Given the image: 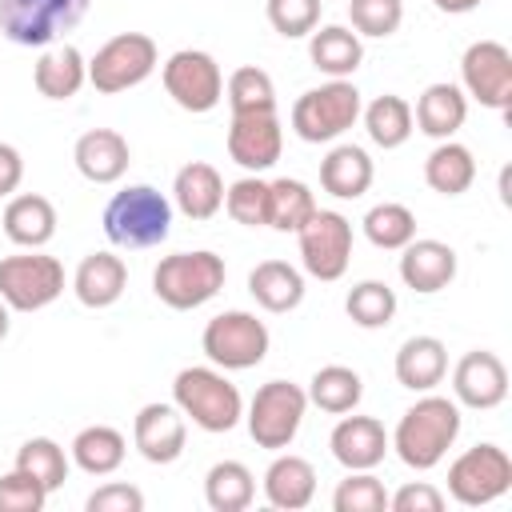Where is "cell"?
Segmentation results:
<instances>
[{
	"label": "cell",
	"mask_w": 512,
	"mask_h": 512,
	"mask_svg": "<svg viewBox=\"0 0 512 512\" xmlns=\"http://www.w3.org/2000/svg\"><path fill=\"white\" fill-rule=\"evenodd\" d=\"M72 160H76V172L92 184H116L128 164H132V148L128 140L116 132V128H88L76 148H72Z\"/></svg>",
	"instance_id": "obj_20"
},
{
	"label": "cell",
	"mask_w": 512,
	"mask_h": 512,
	"mask_svg": "<svg viewBox=\"0 0 512 512\" xmlns=\"http://www.w3.org/2000/svg\"><path fill=\"white\" fill-rule=\"evenodd\" d=\"M332 508L336 512H384L388 508V488L372 468L348 472L332 492Z\"/></svg>",
	"instance_id": "obj_42"
},
{
	"label": "cell",
	"mask_w": 512,
	"mask_h": 512,
	"mask_svg": "<svg viewBox=\"0 0 512 512\" xmlns=\"http://www.w3.org/2000/svg\"><path fill=\"white\" fill-rule=\"evenodd\" d=\"M460 88L476 104L492 112H508L512 104V52L500 40H476L460 56Z\"/></svg>",
	"instance_id": "obj_14"
},
{
	"label": "cell",
	"mask_w": 512,
	"mask_h": 512,
	"mask_svg": "<svg viewBox=\"0 0 512 512\" xmlns=\"http://www.w3.org/2000/svg\"><path fill=\"white\" fill-rule=\"evenodd\" d=\"M316 496V468L296 456V452H280L268 468H264V500L280 512H300L308 508Z\"/></svg>",
	"instance_id": "obj_24"
},
{
	"label": "cell",
	"mask_w": 512,
	"mask_h": 512,
	"mask_svg": "<svg viewBox=\"0 0 512 512\" xmlns=\"http://www.w3.org/2000/svg\"><path fill=\"white\" fill-rule=\"evenodd\" d=\"M156 64H160V48L148 32H120L104 40L88 60V84L104 96H116L144 84L156 72Z\"/></svg>",
	"instance_id": "obj_9"
},
{
	"label": "cell",
	"mask_w": 512,
	"mask_h": 512,
	"mask_svg": "<svg viewBox=\"0 0 512 512\" xmlns=\"http://www.w3.org/2000/svg\"><path fill=\"white\" fill-rule=\"evenodd\" d=\"M8 328H12V308L0 300V340H8Z\"/></svg>",
	"instance_id": "obj_50"
},
{
	"label": "cell",
	"mask_w": 512,
	"mask_h": 512,
	"mask_svg": "<svg viewBox=\"0 0 512 512\" xmlns=\"http://www.w3.org/2000/svg\"><path fill=\"white\" fill-rule=\"evenodd\" d=\"M160 80H164V92L172 96V104L192 116H204L224 100V72L216 64V56L204 48L172 52L160 64Z\"/></svg>",
	"instance_id": "obj_12"
},
{
	"label": "cell",
	"mask_w": 512,
	"mask_h": 512,
	"mask_svg": "<svg viewBox=\"0 0 512 512\" xmlns=\"http://www.w3.org/2000/svg\"><path fill=\"white\" fill-rule=\"evenodd\" d=\"M396 380L408 392H432L448 376V348L440 336H408L392 364Z\"/></svg>",
	"instance_id": "obj_27"
},
{
	"label": "cell",
	"mask_w": 512,
	"mask_h": 512,
	"mask_svg": "<svg viewBox=\"0 0 512 512\" xmlns=\"http://www.w3.org/2000/svg\"><path fill=\"white\" fill-rule=\"evenodd\" d=\"M88 12V0H0V32L16 48H48L72 32Z\"/></svg>",
	"instance_id": "obj_10"
},
{
	"label": "cell",
	"mask_w": 512,
	"mask_h": 512,
	"mask_svg": "<svg viewBox=\"0 0 512 512\" xmlns=\"http://www.w3.org/2000/svg\"><path fill=\"white\" fill-rule=\"evenodd\" d=\"M284 152V128L276 112H248V116H232L228 124V156L244 168V172H268Z\"/></svg>",
	"instance_id": "obj_17"
},
{
	"label": "cell",
	"mask_w": 512,
	"mask_h": 512,
	"mask_svg": "<svg viewBox=\"0 0 512 512\" xmlns=\"http://www.w3.org/2000/svg\"><path fill=\"white\" fill-rule=\"evenodd\" d=\"M224 276H228L224 256H216L208 248L172 252V256H160V264L152 268V292L172 312H192L224 288Z\"/></svg>",
	"instance_id": "obj_4"
},
{
	"label": "cell",
	"mask_w": 512,
	"mask_h": 512,
	"mask_svg": "<svg viewBox=\"0 0 512 512\" xmlns=\"http://www.w3.org/2000/svg\"><path fill=\"white\" fill-rule=\"evenodd\" d=\"M508 488H512V456L492 440L464 448L448 464V496L464 508H484L500 500Z\"/></svg>",
	"instance_id": "obj_11"
},
{
	"label": "cell",
	"mask_w": 512,
	"mask_h": 512,
	"mask_svg": "<svg viewBox=\"0 0 512 512\" xmlns=\"http://www.w3.org/2000/svg\"><path fill=\"white\" fill-rule=\"evenodd\" d=\"M328 448H332V460L348 472H364V468H376L384 456H388V432L376 416H340L332 436H328Z\"/></svg>",
	"instance_id": "obj_18"
},
{
	"label": "cell",
	"mask_w": 512,
	"mask_h": 512,
	"mask_svg": "<svg viewBox=\"0 0 512 512\" xmlns=\"http://www.w3.org/2000/svg\"><path fill=\"white\" fill-rule=\"evenodd\" d=\"M84 508H88V512H144V492H140L136 484L112 480V484H100V488L84 500Z\"/></svg>",
	"instance_id": "obj_46"
},
{
	"label": "cell",
	"mask_w": 512,
	"mask_h": 512,
	"mask_svg": "<svg viewBox=\"0 0 512 512\" xmlns=\"http://www.w3.org/2000/svg\"><path fill=\"white\" fill-rule=\"evenodd\" d=\"M344 312L356 328H388L396 316V292L384 280H360L344 296Z\"/></svg>",
	"instance_id": "obj_38"
},
{
	"label": "cell",
	"mask_w": 512,
	"mask_h": 512,
	"mask_svg": "<svg viewBox=\"0 0 512 512\" xmlns=\"http://www.w3.org/2000/svg\"><path fill=\"white\" fill-rule=\"evenodd\" d=\"M172 404L184 412V420H192L200 432H232L244 420V396L240 388L224 376V368H180L172 380Z\"/></svg>",
	"instance_id": "obj_2"
},
{
	"label": "cell",
	"mask_w": 512,
	"mask_h": 512,
	"mask_svg": "<svg viewBox=\"0 0 512 512\" xmlns=\"http://www.w3.org/2000/svg\"><path fill=\"white\" fill-rule=\"evenodd\" d=\"M476 180V156L460 140H436L424 160V184L440 196H464Z\"/></svg>",
	"instance_id": "obj_32"
},
{
	"label": "cell",
	"mask_w": 512,
	"mask_h": 512,
	"mask_svg": "<svg viewBox=\"0 0 512 512\" xmlns=\"http://www.w3.org/2000/svg\"><path fill=\"white\" fill-rule=\"evenodd\" d=\"M224 212L244 228H268V180L256 172L232 180L224 188Z\"/></svg>",
	"instance_id": "obj_41"
},
{
	"label": "cell",
	"mask_w": 512,
	"mask_h": 512,
	"mask_svg": "<svg viewBox=\"0 0 512 512\" xmlns=\"http://www.w3.org/2000/svg\"><path fill=\"white\" fill-rule=\"evenodd\" d=\"M400 280L420 292V296H432V292H444L452 280H456V248L444 244V240H408L400 248Z\"/></svg>",
	"instance_id": "obj_19"
},
{
	"label": "cell",
	"mask_w": 512,
	"mask_h": 512,
	"mask_svg": "<svg viewBox=\"0 0 512 512\" xmlns=\"http://www.w3.org/2000/svg\"><path fill=\"white\" fill-rule=\"evenodd\" d=\"M372 180H376V168H372V156L360 144H336L320 160V188L336 200L364 196L372 188Z\"/></svg>",
	"instance_id": "obj_28"
},
{
	"label": "cell",
	"mask_w": 512,
	"mask_h": 512,
	"mask_svg": "<svg viewBox=\"0 0 512 512\" xmlns=\"http://www.w3.org/2000/svg\"><path fill=\"white\" fill-rule=\"evenodd\" d=\"M68 456H72V464H76L80 472H88V476H112V472L124 464V456H128V440H124V432L112 428V424H88V428H80V432L72 436Z\"/></svg>",
	"instance_id": "obj_31"
},
{
	"label": "cell",
	"mask_w": 512,
	"mask_h": 512,
	"mask_svg": "<svg viewBox=\"0 0 512 512\" xmlns=\"http://www.w3.org/2000/svg\"><path fill=\"white\" fill-rule=\"evenodd\" d=\"M360 120H364L368 140H372L376 148H384V152L408 144V136L416 132V124H412V104H408L404 96H396V92H384V96H376L372 104H364V108H360Z\"/></svg>",
	"instance_id": "obj_33"
},
{
	"label": "cell",
	"mask_w": 512,
	"mask_h": 512,
	"mask_svg": "<svg viewBox=\"0 0 512 512\" xmlns=\"http://www.w3.org/2000/svg\"><path fill=\"white\" fill-rule=\"evenodd\" d=\"M172 204L188 220H212L224 208V180L208 160H188L172 180Z\"/></svg>",
	"instance_id": "obj_25"
},
{
	"label": "cell",
	"mask_w": 512,
	"mask_h": 512,
	"mask_svg": "<svg viewBox=\"0 0 512 512\" xmlns=\"http://www.w3.org/2000/svg\"><path fill=\"white\" fill-rule=\"evenodd\" d=\"M452 400L460 408H472V412H488V408H500L508 400V368L496 352L488 348H472L456 360L452 368Z\"/></svg>",
	"instance_id": "obj_15"
},
{
	"label": "cell",
	"mask_w": 512,
	"mask_h": 512,
	"mask_svg": "<svg viewBox=\"0 0 512 512\" xmlns=\"http://www.w3.org/2000/svg\"><path fill=\"white\" fill-rule=\"evenodd\" d=\"M248 292H252V300L264 312L284 316V312L300 308V300H304L308 288H304V272L296 264H288V260H260L248 272Z\"/></svg>",
	"instance_id": "obj_29"
},
{
	"label": "cell",
	"mask_w": 512,
	"mask_h": 512,
	"mask_svg": "<svg viewBox=\"0 0 512 512\" xmlns=\"http://www.w3.org/2000/svg\"><path fill=\"white\" fill-rule=\"evenodd\" d=\"M348 20L360 40H388L404 24V0H348Z\"/></svg>",
	"instance_id": "obj_43"
},
{
	"label": "cell",
	"mask_w": 512,
	"mask_h": 512,
	"mask_svg": "<svg viewBox=\"0 0 512 512\" xmlns=\"http://www.w3.org/2000/svg\"><path fill=\"white\" fill-rule=\"evenodd\" d=\"M16 468L36 476L48 492H56L64 480H68V468H72V456L52 440V436H32L16 448Z\"/></svg>",
	"instance_id": "obj_39"
},
{
	"label": "cell",
	"mask_w": 512,
	"mask_h": 512,
	"mask_svg": "<svg viewBox=\"0 0 512 512\" xmlns=\"http://www.w3.org/2000/svg\"><path fill=\"white\" fill-rule=\"evenodd\" d=\"M392 512H444V492L428 480H408L404 488H396L388 496Z\"/></svg>",
	"instance_id": "obj_47"
},
{
	"label": "cell",
	"mask_w": 512,
	"mask_h": 512,
	"mask_svg": "<svg viewBox=\"0 0 512 512\" xmlns=\"http://www.w3.org/2000/svg\"><path fill=\"white\" fill-rule=\"evenodd\" d=\"M48 496L52 492L36 476H28L20 468H12L8 476H0V512H44Z\"/></svg>",
	"instance_id": "obj_45"
},
{
	"label": "cell",
	"mask_w": 512,
	"mask_h": 512,
	"mask_svg": "<svg viewBox=\"0 0 512 512\" xmlns=\"http://www.w3.org/2000/svg\"><path fill=\"white\" fill-rule=\"evenodd\" d=\"M460 404L448 400V396H436V392H424L412 408H404L396 432L388 436V448L400 456L404 468L412 472H432L448 448L456 444L460 436Z\"/></svg>",
	"instance_id": "obj_1"
},
{
	"label": "cell",
	"mask_w": 512,
	"mask_h": 512,
	"mask_svg": "<svg viewBox=\"0 0 512 512\" xmlns=\"http://www.w3.org/2000/svg\"><path fill=\"white\" fill-rule=\"evenodd\" d=\"M104 236L116 248H156L172 232V200L152 184H128L104 204Z\"/></svg>",
	"instance_id": "obj_3"
},
{
	"label": "cell",
	"mask_w": 512,
	"mask_h": 512,
	"mask_svg": "<svg viewBox=\"0 0 512 512\" xmlns=\"http://www.w3.org/2000/svg\"><path fill=\"white\" fill-rule=\"evenodd\" d=\"M312 212H316V196H312V188L304 180H296V176L268 180V228L300 232Z\"/></svg>",
	"instance_id": "obj_36"
},
{
	"label": "cell",
	"mask_w": 512,
	"mask_h": 512,
	"mask_svg": "<svg viewBox=\"0 0 512 512\" xmlns=\"http://www.w3.org/2000/svg\"><path fill=\"white\" fill-rule=\"evenodd\" d=\"M440 12H448V16H464V12H476L484 0H432Z\"/></svg>",
	"instance_id": "obj_49"
},
{
	"label": "cell",
	"mask_w": 512,
	"mask_h": 512,
	"mask_svg": "<svg viewBox=\"0 0 512 512\" xmlns=\"http://www.w3.org/2000/svg\"><path fill=\"white\" fill-rule=\"evenodd\" d=\"M64 292V264L40 248H24L0 260V300L12 312H40Z\"/></svg>",
	"instance_id": "obj_8"
},
{
	"label": "cell",
	"mask_w": 512,
	"mask_h": 512,
	"mask_svg": "<svg viewBox=\"0 0 512 512\" xmlns=\"http://www.w3.org/2000/svg\"><path fill=\"white\" fill-rule=\"evenodd\" d=\"M352 220L344 212H332V208H316L308 216V224L296 232V244H300V264L312 280H340L352 264Z\"/></svg>",
	"instance_id": "obj_13"
},
{
	"label": "cell",
	"mask_w": 512,
	"mask_h": 512,
	"mask_svg": "<svg viewBox=\"0 0 512 512\" xmlns=\"http://www.w3.org/2000/svg\"><path fill=\"white\" fill-rule=\"evenodd\" d=\"M464 120H468V96L460 84L436 80L416 96V108H412L416 132H424L432 140H452L464 128Z\"/></svg>",
	"instance_id": "obj_21"
},
{
	"label": "cell",
	"mask_w": 512,
	"mask_h": 512,
	"mask_svg": "<svg viewBox=\"0 0 512 512\" xmlns=\"http://www.w3.org/2000/svg\"><path fill=\"white\" fill-rule=\"evenodd\" d=\"M304 392H308V404H316L320 412L344 416V412H356V404L364 396V380L348 364H324V368L312 372Z\"/></svg>",
	"instance_id": "obj_34"
},
{
	"label": "cell",
	"mask_w": 512,
	"mask_h": 512,
	"mask_svg": "<svg viewBox=\"0 0 512 512\" xmlns=\"http://www.w3.org/2000/svg\"><path fill=\"white\" fill-rule=\"evenodd\" d=\"M132 444L148 464H176L188 444V420L176 404H144L132 420Z\"/></svg>",
	"instance_id": "obj_16"
},
{
	"label": "cell",
	"mask_w": 512,
	"mask_h": 512,
	"mask_svg": "<svg viewBox=\"0 0 512 512\" xmlns=\"http://www.w3.org/2000/svg\"><path fill=\"white\" fill-rule=\"evenodd\" d=\"M360 224H364V236H368L376 248H384V252H400V248L416 236V212H412L408 204H400V200L372 204Z\"/></svg>",
	"instance_id": "obj_37"
},
{
	"label": "cell",
	"mask_w": 512,
	"mask_h": 512,
	"mask_svg": "<svg viewBox=\"0 0 512 512\" xmlns=\"http://www.w3.org/2000/svg\"><path fill=\"white\" fill-rule=\"evenodd\" d=\"M304 412H308V392L292 380H268L256 388L252 404H248V436L256 440V448H268V452H284L300 424H304Z\"/></svg>",
	"instance_id": "obj_7"
},
{
	"label": "cell",
	"mask_w": 512,
	"mask_h": 512,
	"mask_svg": "<svg viewBox=\"0 0 512 512\" xmlns=\"http://www.w3.org/2000/svg\"><path fill=\"white\" fill-rule=\"evenodd\" d=\"M0 224L16 248H44L56 236V208L40 192H20V196H8Z\"/></svg>",
	"instance_id": "obj_26"
},
{
	"label": "cell",
	"mask_w": 512,
	"mask_h": 512,
	"mask_svg": "<svg viewBox=\"0 0 512 512\" xmlns=\"http://www.w3.org/2000/svg\"><path fill=\"white\" fill-rule=\"evenodd\" d=\"M20 184H24V156L16 144L0 140V200H8Z\"/></svg>",
	"instance_id": "obj_48"
},
{
	"label": "cell",
	"mask_w": 512,
	"mask_h": 512,
	"mask_svg": "<svg viewBox=\"0 0 512 512\" xmlns=\"http://www.w3.org/2000/svg\"><path fill=\"white\" fill-rule=\"evenodd\" d=\"M224 96H228V108L232 116H248V112H276V84L264 68L256 64H244L228 76L224 84Z\"/></svg>",
	"instance_id": "obj_40"
},
{
	"label": "cell",
	"mask_w": 512,
	"mask_h": 512,
	"mask_svg": "<svg viewBox=\"0 0 512 512\" xmlns=\"http://www.w3.org/2000/svg\"><path fill=\"white\" fill-rule=\"evenodd\" d=\"M308 56L328 80H348L364 64V40L348 24H324L308 32Z\"/></svg>",
	"instance_id": "obj_30"
},
{
	"label": "cell",
	"mask_w": 512,
	"mask_h": 512,
	"mask_svg": "<svg viewBox=\"0 0 512 512\" xmlns=\"http://www.w3.org/2000/svg\"><path fill=\"white\" fill-rule=\"evenodd\" d=\"M200 348L204 356L224 368V372H248L256 368L268 348H272V332L264 320H256V312H244V308H228L220 316H212L200 332Z\"/></svg>",
	"instance_id": "obj_6"
},
{
	"label": "cell",
	"mask_w": 512,
	"mask_h": 512,
	"mask_svg": "<svg viewBox=\"0 0 512 512\" xmlns=\"http://www.w3.org/2000/svg\"><path fill=\"white\" fill-rule=\"evenodd\" d=\"M204 500L212 512H244L256 500V476L240 460H216L204 476Z\"/></svg>",
	"instance_id": "obj_35"
},
{
	"label": "cell",
	"mask_w": 512,
	"mask_h": 512,
	"mask_svg": "<svg viewBox=\"0 0 512 512\" xmlns=\"http://www.w3.org/2000/svg\"><path fill=\"white\" fill-rule=\"evenodd\" d=\"M320 8H324V0H264L268 24L284 40H300L312 28H320Z\"/></svg>",
	"instance_id": "obj_44"
},
{
	"label": "cell",
	"mask_w": 512,
	"mask_h": 512,
	"mask_svg": "<svg viewBox=\"0 0 512 512\" xmlns=\"http://www.w3.org/2000/svg\"><path fill=\"white\" fill-rule=\"evenodd\" d=\"M360 88L352 80H328L320 88H308L292 104V132L304 144H332L360 120Z\"/></svg>",
	"instance_id": "obj_5"
},
{
	"label": "cell",
	"mask_w": 512,
	"mask_h": 512,
	"mask_svg": "<svg viewBox=\"0 0 512 512\" xmlns=\"http://www.w3.org/2000/svg\"><path fill=\"white\" fill-rule=\"evenodd\" d=\"M128 288V264L116 252H88L72 272V292L84 308H112Z\"/></svg>",
	"instance_id": "obj_22"
},
{
	"label": "cell",
	"mask_w": 512,
	"mask_h": 512,
	"mask_svg": "<svg viewBox=\"0 0 512 512\" xmlns=\"http://www.w3.org/2000/svg\"><path fill=\"white\" fill-rule=\"evenodd\" d=\"M32 84L44 100H72L88 84V60L76 44H48L40 48V60L32 68Z\"/></svg>",
	"instance_id": "obj_23"
}]
</instances>
